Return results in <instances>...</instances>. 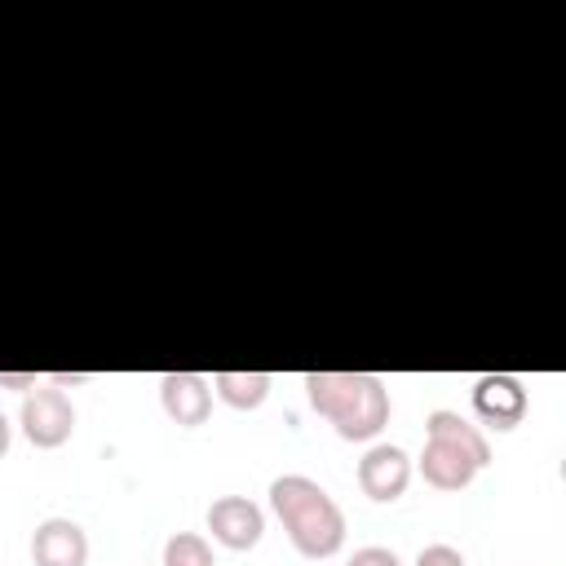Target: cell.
Masks as SVG:
<instances>
[{
    "label": "cell",
    "mask_w": 566,
    "mask_h": 566,
    "mask_svg": "<svg viewBox=\"0 0 566 566\" xmlns=\"http://www.w3.org/2000/svg\"><path fill=\"white\" fill-rule=\"evenodd\" d=\"M526 407H531V398H526V385L517 376H509V371L478 376V385H473V416L482 424L513 429V424L526 420Z\"/></svg>",
    "instance_id": "cell-4"
},
{
    "label": "cell",
    "mask_w": 566,
    "mask_h": 566,
    "mask_svg": "<svg viewBox=\"0 0 566 566\" xmlns=\"http://www.w3.org/2000/svg\"><path fill=\"white\" fill-rule=\"evenodd\" d=\"M40 385L35 371H0V389H18V394H31Z\"/></svg>",
    "instance_id": "cell-15"
},
{
    "label": "cell",
    "mask_w": 566,
    "mask_h": 566,
    "mask_svg": "<svg viewBox=\"0 0 566 566\" xmlns=\"http://www.w3.org/2000/svg\"><path fill=\"white\" fill-rule=\"evenodd\" d=\"M358 486H363L367 500L394 504L411 486V455L402 447H394V442L367 447V455L358 460Z\"/></svg>",
    "instance_id": "cell-6"
},
{
    "label": "cell",
    "mask_w": 566,
    "mask_h": 566,
    "mask_svg": "<svg viewBox=\"0 0 566 566\" xmlns=\"http://www.w3.org/2000/svg\"><path fill=\"white\" fill-rule=\"evenodd\" d=\"M416 566H464V553L451 544H429V548H420Z\"/></svg>",
    "instance_id": "cell-13"
},
{
    "label": "cell",
    "mask_w": 566,
    "mask_h": 566,
    "mask_svg": "<svg viewBox=\"0 0 566 566\" xmlns=\"http://www.w3.org/2000/svg\"><path fill=\"white\" fill-rule=\"evenodd\" d=\"M416 469H420V478H424L433 491H464V486L482 473L460 447L438 442V438H424V451H420Z\"/></svg>",
    "instance_id": "cell-9"
},
{
    "label": "cell",
    "mask_w": 566,
    "mask_h": 566,
    "mask_svg": "<svg viewBox=\"0 0 566 566\" xmlns=\"http://www.w3.org/2000/svg\"><path fill=\"white\" fill-rule=\"evenodd\" d=\"M31 562L35 566H84L88 562V535L71 517H44L31 535Z\"/></svg>",
    "instance_id": "cell-8"
},
{
    "label": "cell",
    "mask_w": 566,
    "mask_h": 566,
    "mask_svg": "<svg viewBox=\"0 0 566 566\" xmlns=\"http://www.w3.org/2000/svg\"><path fill=\"white\" fill-rule=\"evenodd\" d=\"M84 380H88L84 371H53V376H49L53 389H71V385H84Z\"/></svg>",
    "instance_id": "cell-16"
},
{
    "label": "cell",
    "mask_w": 566,
    "mask_h": 566,
    "mask_svg": "<svg viewBox=\"0 0 566 566\" xmlns=\"http://www.w3.org/2000/svg\"><path fill=\"white\" fill-rule=\"evenodd\" d=\"M305 398L345 442H371L389 424V389L371 371H310Z\"/></svg>",
    "instance_id": "cell-1"
},
{
    "label": "cell",
    "mask_w": 566,
    "mask_h": 566,
    "mask_svg": "<svg viewBox=\"0 0 566 566\" xmlns=\"http://www.w3.org/2000/svg\"><path fill=\"white\" fill-rule=\"evenodd\" d=\"M270 371H217L212 376V394L234 407V411H256L270 398Z\"/></svg>",
    "instance_id": "cell-11"
},
{
    "label": "cell",
    "mask_w": 566,
    "mask_h": 566,
    "mask_svg": "<svg viewBox=\"0 0 566 566\" xmlns=\"http://www.w3.org/2000/svg\"><path fill=\"white\" fill-rule=\"evenodd\" d=\"M345 566H402V562H398L389 548H380V544H367V548H358V553H354Z\"/></svg>",
    "instance_id": "cell-14"
},
{
    "label": "cell",
    "mask_w": 566,
    "mask_h": 566,
    "mask_svg": "<svg viewBox=\"0 0 566 566\" xmlns=\"http://www.w3.org/2000/svg\"><path fill=\"white\" fill-rule=\"evenodd\" d=\"M208 531L217 544L234 548V553H248L261 544V531H265V513L261 504H252L248 495H217L208 504Z\"/></svg>",
    "instance_id": "cell-7"
},
{
    "label": "cell",
    "mask_w": 566,
    "mask_h": 566,
    "mask_svg": "<svg viewBox=\"0 0 566 566\" xmlns=\"http://www.w3.org/2000/svg\"><path fill=\"white\" fill-rule=\"evenodd\" d=\"M9 442H13V424H9V416L0 411V460L9 455Z\"/></svg>",
    "instance_id": "cell-17"
},
{
    "label": "cell",
    "mask_w": 566,
    "mask_h": 566,
    "mask_svg": "<svg viewBox=\"0 0 566 566\" xmlns=\"http://www.w3.org/2000/svg\"><path fill=\"white\" fill-rule=\"evenodd\" d=\"M424 438H438V442L460 447L478 469L491 464V442H486V433H482L473 420H464L460 411H447V407L429 411V416H424Z\"/></svg>",
    "instance_id": "cell-10"
},
{
    "label": "cell",
    "mask_w": 566,
    "mask_h": 566,
    "mask_svg": "<svg viewBox=\"0 0 566 566\" xmlns=\"http://www.w3.org/2000/svg\"><path fill=\"white\" fill-rule=\"evenodd\" d=\"M18 424H22V438L40 451H53L62 447L71 433H75V407L66 398V389H53V385H35L31 394H22V411H18Z\"/></svg>",
    "instance_id": "cell-3"
},
{
    "label": "cell",
    "mask_w": 566,
    "mask_h": 566,
    "mask_svg": "<svg viewBox=\"0 0 566 566\" xmlns=\"http://www.w3.org/2000/svg\"><path fill=\"white\" fill-rule=\"evenodd\" d=\"M164 566H217V557L199 531H177L164 544Z\"/></svg>",
    "instance_id": "cell-12"
},
{
    "label": "cell",
    "mask_w": 566,
    "mask_h": 566,
    "mask_svg": "<svg viewBox=\"0 0 566 566\" xmlns=\"http://www.w3.org/2000/svg\"><path fill=\"white\" fill-rule=\"evenodd\" d=\"M270 509L283 522L292 548L310 562H323L340 553L345 544V513L340 504L305 473H283L270 482Z\"/></svg>",
    "instance_id": "cell-2"
},
{
    "label": "cell",
    "mask_w": 566,
    "mask_h": 566,
    "mask_svg": "<svg viewBox=\"0 0 566 566\" xmlns=\"http://www.w3.org/2000/svg\"><path fill=\"white\" fill-rule=\"evenodd\" d=\"M159 407L172 424L199 429L212 416V380L199 371H164L159 376Z\"/></svg>",
    "instance_id": "cell-5"
}]
</instances>
